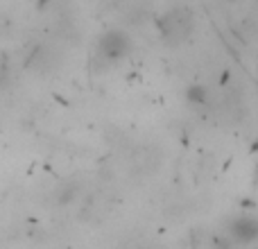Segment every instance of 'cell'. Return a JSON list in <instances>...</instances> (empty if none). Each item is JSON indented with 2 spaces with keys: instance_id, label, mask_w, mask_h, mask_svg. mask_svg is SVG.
Wrapping results in <instances>:
<instances>
[{
  "instance_id": "6da1fadb",
  "label": "cell",
  "mask_w": 258,
  "mask_h": 249,
  "mask_svg": "<svg viewBox=\"0 0 258 249\" xmlns=\"http://www.w3.org/2000/svg\"><path fill=\"white\" fill-rule=\"evenodd\" d=\"M192 30L190 9H172L161 18V34L168 43H181Z\"/></svg>"
},
{
  "instance_id": "7a4b0ae2",
  "label": "cell",
  "mask_w": 258,
  "mask_h": 249,
  "mask_svg": "<svg viewBox=\"0 0 258 249\" xmlns=\"http://www.w3.org/2000/svg\"><path fill=\"white\" fill-rule=\"evenodd\" d=\"M127 48H129V41H127L125 34H120V32H111V34H107L102 41V52L107 54L109 59L122 57V54L127 52Z\"/></svg>"
},
{
  "instance_id": "3957f363",
  "label": "cell",
  "mask_w": 258,
  "mask_h": 249,
  "mask_svg": "<svg viewBox=\"0 0 258 249\" xmlns=\"http://www.w3.org/2000/svg\"><path fill=\"white\" fill-rule=\"evenodd\" d=\"M231 233L236 240L240 242H251L254 238H258V222L251 218H238L231 224Z\"/></svg>"
}]
</instances>
